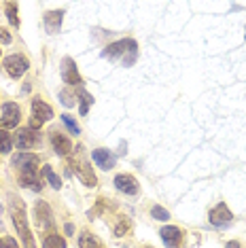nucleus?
I'll list each match as a JSON object with an SVG mask.
<instances>
[{
    "instance_id": "1",
    "label": "nucleus",
    "mask_w": 246,
    "mask_h": 248,
    "mask_svg": "<svg viewBox=\"0 0 246 248\" xmlns=\"http://www.w3.org/2000/svg\"><path fill=\"white\" fill-rule=\"evenodd\" d=\"M102 58H108V60H115V62H121L123 66H132L138 58V45L136 41L132 38H125V41H117L113 45L102 51Z\"/></svg>"
},
{
    "instance_id": "2",
    "label": "nucleus",
    "mask_w": 246,
    "mask_h": 248,
    "mask_svg": "<svg viewBox=\"0 0 246 248\" xmlns=\"http://www.w3.org/2000/svg\"><path fill=\"white\" fill-rule=\"evenodd\" d=\"M70 168H72V172L87 185V187H96L98 185L96 174H93V170L89 168V161H87V155H85V149H83V146H77V149L72 151Z\"/></svg>"
},
{
    "instance_id": "3",
    "label": "nucleus",
    "mask_w": 246,
    "mask_h": 248,
    "mask_svg": "<svg viewBox=\"0 0 246 248\" xmlns=\"http://www.w3.org/2000/svg\"><path fill=\"white\" fill-rule=\"evenodd\" d=\"M53 117V110L51 106H47L43 100H32V121H30V127L32 129H41V125L45 121H49Z\"/></svg>"
},
{
    "instance_id": "4",
    "label": "nucleus",
    "mask_w": 246,
    "mask_h": 248,
    "mask_svg": "<svg viewBox=\"0 0 246 248\" xmlns=\"http://www.w3.org/2000/svg\"><path fill=\"white\" fill-rule=\"evenodd\" d=\"M13 223H15V229L19 231V235L24 238V244L26 248H36L34 246V238H32L30 229H28V221H26V214H24V208H13Z\"/></svg>"
},
{
    "instance_id": "5",
    "label": "nucleus",
    "mask_w": 246,
    "mask_h": 248,
    "mask_svg": "<svg viewBox=\"0 0 246 248\" xmlns=\"http://www.w3.org/2000/svg\"><path fill=\"white\" fill-rule=\"evenodd\" d=\"M13 168H17L21 174L38 172V157L32 153H17L13 157Z\"/></svg>"
},
{
    "instance_id": "6",
    "label": "nucleus",
    "mask_w": 246,
    "mask_h": 248,
    "mask_svg": "<svg viewBox=\"0 0 246 248\" xmlns=\"http://www.w3.org/2000/svg\"><path fill=\"white\" fill-rule=\"evenodd\" d=\"M19 117H21L19 106L13 104V102H7L2 108V117H0V127H4V129L15 127L19 123Z\"/></svg>"
},
{
    "instance_id": "7",
    "label": "nucleus",
    "mask_w": 246,
    "mask_h": 248,
    "mask_svg": "<svg viewBox=\"0 0 246 248\" xmlns=\"http://www.w3.org/2000/svg\"><path fill=\"white\" fill-rule=\"evenodd\" d=\"M4 68H7V72L13 78H19L28 70V60L21 58V55H9V58L4 60Z\"/></svg>"
},
{
    "instance_id": "8",
    "label": "nucleus",
    "mask_w": 246,
    "mask_h": 248,
    "mask_svg": "<svg viewBox=\"0 0 246 248\" xmlns=\"http://www.w3.org/2000/svg\"><path fill=\"white\" fill-rule=\"evenodd\" d=\"M62 78H64V83H68V85H81V77H79V70H77V64L70 58L62 60Z\"/></svg>"
},
{
    "instance_id": "9",
    "label": "nucleus",
    "mask_w": 246,
    "mask_h": 248,
    "mask_svg": "<svg viewBox=\"0 0 246 248\" xmlns=\"http://www.w3.org/2000/svg\"><path fill=\"white\" fill-rule=\"evenodd\" d=\"M15 142H17V146L21 151L32 149V146L38 144V132H36V129H32V127L21 129V132L17 134V138H15Z\"/></svg>"
},
{
    "instance_id": "10",
    "label": "nucleus",
    "mask_w": 246,
    "mask_h": 248,
    "mask_svg": "<svg viewBox=\"0 0 246 248\" xmlns=\"http://www.w3.org/2000/svg\"><path fill=\"white\" fill-rule=\"evenodd\" d=\"M159 235H161V240H164V244L168 248H181V242H183V231L178 229V227H164L159 231Z\"/></svg>"
},
{
    "instance_id": "11",
    "label": "nucleus",
    "mask_w": 246,
    "mask_h": 248,
    "mask_svg": "<svg viewBox=\"0 0 246 248\" xmlns=\"http://www.w3.org/2000/svg\"><path fill=\"white\" fill-rule=\"evenodd\" d=\"M231 212L227 210L225 204H219L216 208H212L210 210V223L215 225V227H223V225H229L231 223Z\"/></svg>"
},
{
    "instance_id": "12",
    "label": "nucleus",
    "mask_w": 246,
    "mask_h": 248,
    "mask_svg": "<svg viewBox=\"0 0 246 248\" xmlns=\"http://www.w3.org/2000/svg\"><path fill=\"white\" fill-rule=\"evenodd\" d=\"M51 144H53V149L58 151V155H62V157H66V155L72 153L70 138L64 136V134H60V132H51Z\"/></svg>"
},
{
    "instance_id": "13",
    "label": "nucleus",
    "mask_w": 246,
    "mask_h": 248,
    "mask_svg": "<svg viewBox=\"0 0 246 248\" xmlns=\"http://www.w3.org/2000/svg\"><path fill=\"white\" fill-rule=\"evenodd\" d=\"M115 185H117V189L123 191V193H127V195L138 193V180L134 176H130V174H119V176L115 178Z\"/></svg>"
},
{
    "instance_id": "14",
    "label": "nucleus",
    "mask_w": 246,
    "mask_h": 248,
    "mask_svg": "<svg viewBox=\"0 0 246 248\" xmlns=\"http://www.w3.org/2000/svg\"><path fill=\"white\" fill-rule=\"evenodd\" d=\"M34 214H36V223H38V227L41 229H49L53 225L51 210H49V206L45 204V202H38L36 208H34Z\"/></svg>"
},
{
    "instance_id": "15",
    "label": "nucleus",
    "mask_w": 246,
    "mask_h": 248,
    "mask_svg": "<svg viewBox=\"0 0 246 248\" xmlns=\"http://www.w3.org/2000/svg\"><path fill=\"white\" fill-rule=\"evenodd\" d=\"M93 161H96L100 168H104V170H110V168H115L117 157L106 149H96L93 151Z\"/></svg>"
},
{
    "instance_id": "16",
    "label": "nucleus",
    "mask_w": 246,
    "mask_h": 248,
    "mask_svg": "<svg viewBox=\"0 0 246 248\" xmlns=\"http://www.w3.org/2000/svg\"><path fill=\"white\" fill-rule=\"evenodd\" d=\"M62 11H49L47 15H45V28H47L49 34H55V32L60 30L62 26Z\"/></svg>"
},
{
    "instance_id": "17",
    "label": "nucleus",
    "mask_w": 246,
    "mask_h": 248,
    "mask_svg": "<svg viewBox=\"0 0 246 248\" xmlns=\"http://www.w3.org/2000/svg\"><path fill=\"white\" fill-rule=\"evenodd\" d=\"M19 183L24 187L32 189V191H41L43 185H41V178H38V172H30V174H21L19 176Z\"/></svg>"
},
{
    "instance_id": "18",
    "label": "nucleus",
    "mask_w": 246,
    "mask_h": 248,
    "mask_svg": "<svg viewBox=\"0 0 246 248\" xmlns=\"http://www.w3.org/2000/svg\"><path fill=\"white\" fill-rule=\"evenodd\" d=\"M43 248H66V242L58 233H49L43 242Z\"/></svg>"
},
{
    "instance_id": "19",
    "label": "nucleus",
    "mask_w": 246,
    "mask_h": 248,
    "mask_svg": "<svg viewBox=\"0 0 246 248\" xmlns=\"http://www.w3.org/2000/svg\"><path fill=\"white\" fill-rule=\"evenodd\" d=\"M79 244H81V248H102L100 240L96 238V235H92V233H83L79 238Z\"/></svg>"
},
{
    "instance_id": "20",
    "label": "nucleus",
    "mask_w": 246,
    "mask_h": 248,
    "mask_svg": "<svg viewBox=\"0 0 246 248\" xmlns=\"http://www.w3.org/2000/svg\"><path fill=\"white\" fill-rule=\"evenodd\" d=\"M43 174H45V178H47L49 183H51V187H53V189H60V187H62L60 176H58V174H55L49 166H45V168H43Z\"/></svg>"
},
{
    "instance_id": "21",
    "label": "nucleus",
    "mask_w": 246,
    "mask_h": 248,
    "mask_svg": "<svg viewBox=\"0 0 246 248\" xmlns=\"http://www.w3.org/2000/svg\"><path fill=\"white\" fill-rule=\"evenodd\" d=\"M79 98H81V115H87L89 106L93 104V98L85 92V89H79Z\"/></svg>"
},
{
    "instance_id": "22",
    "label": "nucleus",
    "mask_w": 246,
    "mask_h": 248,
    "mask_svg": "<svg viewBox=\"0 0 246 248\" xmlns=\"http://www.w3.org/2000/svg\"><path fill=\"white\" fill-rule=\"evenodd\" d=\"M11 151V134L7 129H0V153H9Z\"/></svg>"
},
{
    "instance_id": "23",
    "label": "nucleus",
    "mask_w": 246,
    "mask_h": 248,
    "mask_svg": "<svg viewBox=\"0 0 246 248\" xmlns=\"http://www.w3.org/2000/svg\"><path fill=\"white\" fill-rule=\"evenodd\" d=\"M7 11H9V21L13 26H19V19H17V4L15 2H9L7 4Z\"/></svg>"
},
{
    "instance_id": "24",
    "label": "nucleus",
    "mask_w": 246,
    "mask_h": 248,
    "mask_svg": "<svg viewBox=\"0 0 246 248\" xmlns=\"http://www.w3.org/2000/svg\"><path fill=\"white\" fill-rule=\"evenodd\" d=\"M62 121H64V125L68 127L72 134H81V127L77 125L75 121H72V117H68V115H62Z\"/></svg>"
},
{
    "instance_id": "25",
    "label": "nucleus",
    "mask_w": 246,
    "mask_h": 248,
    "mask_svg": "<svg viewBox=\"0 0 246 248\" xmlns=\"http://www.w3.org/2000/svg\"><path fill=\"white\" fill-rule=\"evenodd\" d=\"M151 214H153V218H157V221H168V218H170L168 210H164L161 206H155L153 210H151Z\"/></svg>"
},
{
    "instance_id": "26",
    "label": "nucleus",
    "mask_w": 246,
    "mask_h": 248,
    "mask_svg": "<svg viewBox=\"0 0 246 248\" xmlns=\"http://www.w3.org/2000/svg\"><path fill=\"white\" fill-rule=\"evenodd\" d=\"M60 98H62V104H64V106H72V104H75V95H72L68 89L60 92Z\"/></svg>"
},
{
    "instance_id": "27",
    "label": "nucleus",
    "mask_w": 246,
    "mask_h": 248,
    "mask_svg": "<svg viewBox=\"0 0 246 248\" xmlns=\"http://www.w3.org/2000/svg\"><path fill=\"white\" fill-rule=\"evenodd\" d=\"M0 248H19L17 242L13 238H9V235H2V240H0Z\"/></svg>"
},
{
    "instance_id": "28",
    "label": "nucleus",
    "mask_w": 246,
    "mask_h": 248,
    "mask_svg": "<svg viewBox=\"0 0 246 248\" xmlns=\"http://www.w3.org/2000/svg\"><path fill=\"white\" fill-rule=\"evenodd\" d=\"M0 41H2V43H9V41H11V36L7 34V32H2V34H0Z\"/></svg>"
},
{
    "instance_id": "29",
    "label": "nucleus",
    "mask_w": 246,
    "mask_h": 248,
    "mask_svg": "<svg viewBox=\"0 0 246 248\" xmlns=\"http://www.w3.org/2000/svg\"><path fill=\"white\" fill-rule=\"evenodd\" d=\"M72 231H75V227H72V225L68 223V225H66V233H68V235H72Z\"/></svg>"
},
{
    "instance_id": "30",
    "label": "nucleus",
    "mask_w": 246,
    "mask_h": 248,
    "mask_svg": "<svg viewBox=\"0 0 246 248\" xmlns=\"http://www.w3.org/2000/svg\"><path fill=\"white\" fill-rule=\"evenodd\" d=\"M227 248H240V246H238V242H229Z\"/></svg>"
}]
</instances>
